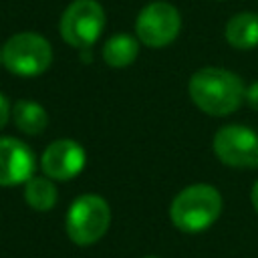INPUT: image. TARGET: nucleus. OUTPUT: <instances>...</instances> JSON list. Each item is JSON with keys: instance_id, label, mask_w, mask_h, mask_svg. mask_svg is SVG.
<instances>
[{"instance_id": "nucleus-7", "label": "nucleus", "mask_w": 258, "mask_h": 258, "mask_svg": "<svg viewBox=\"0 0 258 258\" xmlns=\"http://www.w3.org/2000/svg\"><path fill=\"white\" fill-rule=\"evenodd\" d=\"M181 28V16L169 2H151L137 14L135 32L139 42L151 48L171 44Z\"/></svg>"}, {"instance_id": "nucleus-15", "label": "nucleus", "mask_w": 258, "mask_h": 258, "mask_svg": "<svg viewBox=\"0 0 258 258\" xmlns=\"http://www.w3.org/2000/svg\"><path fill=\"white\" fill-rule=\"evenodd\" d=\"M12 115V107H10V101L6 95L0 93V129L8 123V117Z\"/></svg>"}, {"instance_id": "nucleus-10", "label": "nucleus", "mask_w": 258, "mask_h": 258, "mask_svg": "<svg viewBox=\"0 0 258 258\" xmlns=\"http://www.w3.org/2000/svg\"><path fill=\"white\" fill-rule=\"evenodd\" d=\"M226 40L230 46L240 50L258 46V14L240 12L232 16L226 24Z\"/></svg>"}, {"instance_id": "nucleus-2", "label": "nucleus", "mask_w": 258, "mask_h": 258, "mask_svg": "<svg viewBox=\"0 0 258 258\" xmlns=\"http://www.w3.org/2000/svg\"><path fill=\"white\" fill-rule=\"evenodd\" d=\"M222 214V196L210 183H194L181 189L171 206L169 218L183 234H198L208 230Z\"/></svg>"}, {"instance_id": "nucleus-13", "label": "nucleus", "mask_w": 258, "mask_h": 258, "mask_svg": "<svg viewBox=\"0 0 258 258\" xmlns=\"http://www.w3.org/2000/svg\"><path fill=\"white\" fill-rule=\"evenodd\" d=\"M58 198V191L50 177H30L24 183V200L26 204L36 212H48L54 208Z\"/></svg>"}, {"instance_id": "nucleus-18", "label": "nucleus", "mask_w": 258, "mask_h": 258, "mask_svg": "<svg viewBox=\"0 0 258 258\" xmlns=\"http://www.w3.org/2000/svg\"><path fill=\"white\" fill-rule=\"evenodd\" d=\"M145 258H157V256H145Z\"/></svg>"}, {"instance_id": "nucleus-4", "label": "nucleus", "mask_w": 258, "mask_h": 258, "mask_svg": "<svg viewBox=\"0 0 258 258\" xmlns=\"http://www.w3.org/2000/svg\"><path fill=\"white\" fill-rule=\"evenodd\" d=\"M52 62L50 42L36 32H18L2 46V64L16 77H38Z\"/></svg>"}, {"instance_id": "nucleus-9", "label": "nucleus", "mask_w": 258, "mask_h": 258, "mask_svg": "<svg viewBox=\"0 0 258 258\" xmlns=\"http://www.w3.org/2000/svg\"><path fill=\"white\" fill-rule=\"evenodd\" d=\"M36 167L32 149L16 137H0V185L26 183Z\"/></svg>"}, {"instance_id": "nucleus-1", "label": "nucleus", "mask_w": 258, "mask_h": 258, "mask_svg": "<svg viewBox=\"0 0 258 258\" xmlns=\"http://www.w3.org/2000/svg\"><path fill=\"white\" fill-rule=\"evenodd\" d=\"M189 97L194 105L214 117H224L234 113L246 95L242 79L220 67H204L196 71L189 79Z\"/></svg>"}, {"instance_id": "nucleus-17", "label": "nucleus", "mask_w": 258, "mask_h": 258, "mask_svg": "<svg viewBox=\"0 0 258 258\" xmlns=\"http://www.w3.org/2000/svg\"><path fill=\"white\" fill-rule=\"evenodd\" d=\"M0 62H2V48H0Z\"/></svg>"}, {"instance_id": "nucleus-11", "label": "nucleus", "mask_w": 258, "mask_h": 258, "mask_svg": "<svg viewBox=\"0 0 258 258\" xmlns=\"http://www.w3.org/2000/svg\"><path fill=\"white\" fill-rule=\"evenodd\" d=\"M12 119L18 131L26 135H38L48 125V113L46 109L30 99H20L12 105Z\"/></svg>"}, {"instance_id": "nucleus-6", "label": "nucleus", "mask_w": 258, "mask_h": 258, "mask_svg": "<svg viewBox=\"0 0 258 258\" xmlns=\"http://www.w3.org/2000/svg\"><path fill=\"white\" fill-rule=\"evenodd\" d=\"M214 155L230 167H258V133L244 125H224L212 141Z\"/></svg>"}, {"instance_id": "nucleus-5", "label": "nucleus", "mask_w": 258, "mask_h": 258, "mask_svg": "<svg viewBox=\"0 0 258 258\" xmlns=\"http://www.w3.org/2000/svg\"><path fill=\"white\" fill-rule=\"evenodd\" d=\"M105 10L97 0H75L60 18V36L75 48L93 46L105 28Z\"/></svg>"}, {"instance_id": "nucleus-12", "label": "nucleus", "mask_w": 258, "mask_h": 258, "mask_svg": "<svg viewBox=\"0 0 258 258\" xmlns=\"http://www.w3.org/2000/svg\"><path fill=\"white\" fill-rule=\"evenodd\" d=\"M139 54V38L131 34H115L103 46V60L113 69L129 67Z\"/></svg>"}, {"instance_id": "nucleus-8", "label": "nucleus", "mask_w": 258, "mask_h": 258, "mask_svg": "<svg viewBox=\"0 0 258 258\" xmlns=\"http://www.w3.org/2000/svg\"><path fill=\"white\" fill-rule=\"evenodd\" d=\"M85 163H87V153L83 145L73 139L52 141L40 157L42 173L56 181H69L77 177L83 171Z\"/></svg>"}, {"instance_id": "nucleus-16", "label": "nucleus", "mask_w": 258, "mask_h": 258, "mask_svg": "<svg viewBox=\"0 0 258 258\" xmlns=\"http://www.w3.org/2000/svg\"><path fill=\"white\" fill-rule=\"evenodd\" d=\"M250 200H252V206H254V210L258 212V181L254 183V187H252V191H250Z\"/></svg>"}, {"instance_id": "nucleus-14", "label": "nucleus", "mask_w": 258, "mask_h": 258, "mask_svg": "<svg viewBox=\"0 0 258 258\" xmlns=\"http://www.w3.org/2000/svg\"><path fill=\"white\" fill-rule=\"evenodd\" d=\"M244 101H246L254 111H258V81H254L250 87H246Z\"/></svg>"}, {"instance_id": "nucleus-3", "label": "nucleus", "mask_w": 258, "mask_h": 258, "mask_svg": "<svg viewBox=\"0 0 258 258\" xmlns=\"http://www.w3.org/2000/svg\"><path fill=\"white\" fill-rule=\"evenodd\" d=\"M111 224V208L105 198L97 194L79 196L67 212V236L77 246H91L99 242Z\"/></svg>"}]
</instances>
